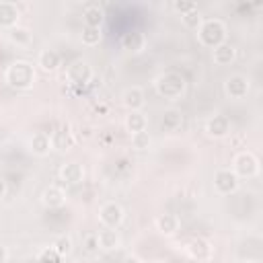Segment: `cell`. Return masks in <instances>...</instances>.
<instances>
[{
	"label": "cell",
	"mask_w": 263,
	"mask_h": 263,
	"mask_svg": "<svg viewBox=\"0 0 263 263\" xmlns=\"http://www.w3.org/2000/svg\"><path fill=\"white\" fill-rule=\"evenodd\" d=\"M4 82L14 90H31L37 82V70L27 60H14L4 70Z\"/></svg>",
	"instance_id": "obj_1"
},
{
	"label": "cell",
	"mask_w": 263,
	"mask_h": 263,
	"mask_svg": "<svg viewBox=\"0 0 263 263\" xmlns=\"http://www.w3.org/2000/svg\"><path fill=\"white\" fill-rule=\"evenodd\" d=\"M154 90L158 97L166 99V101H179L185 97L187 92V80L181 72H175V70H168V72H162L154 78Z\"/></svg>",
	"instance_id": "obj_2"
},
{
	"label": "cell",
	"mask_w": 263,
	"mask_h": 263,
	"mask_svg": "<svg viewBox=\"0 0 263 263\" xmlns=\"http://www.w3.org/2000/svg\"><path fill=\"white\" fill-rule=\"evenodd\" d=\"M195 31H197V41L208 49H214V47L222 45L226 41V37H228L226 23L222 18H216V16L203 18Z\"/></svg>",
	"instance_id": "obj_3"
},
{
	"label": "cell",
	"mask_w": 263,
	"mask_h": 263,
	"mask_svg": "<svg viewBox=\"0 0 263 263\" xmlns=\"http://www.w3.org/2000/svg\"><path fill=\"white\" fill-rule=\"evenodd\" d=\"M232 173L238 179H253L259 175V158L251 150H240L232 158Z\"/></svg>",
	"instance_id": "obj_4"
},
{
	"label": "cell",
	"mask_w": 263,
	"mask_h": 263,
	"mask_svg": "<svg viewBox=\"0 0 263 263\" xmlns=\"http://www.w3.org/2000/svg\"><path fill=\"white\" fill-rule=\"evenodd\" d=\"M66 80L72 86H86L92 80V66L86 58H78L74 60L68 68H66Z\"/></svg>",
	"instance_id": "obj_5"
},
{
	"label": "cell",
	"mask_w": 263,
	"mask_h": 263,
	"mask_svg": "<svg viewBox=\"0 0 263 263\" xmlns=\"http://www.w3.org/2000/svg\"><path fill=\"white\" fill-rule=\"evenodd\" d=\"M251 90V80L242 74H230L226 80H224V95L230 99V101H242L247 99Z\"/></svg>",
	"instance_id": "obj_6"
},
{
	"label": "cell",
	"mask_w": 263,
	"mask_h": 263,
	"mask_svg": "<svg viewBox=\"0 0 263 263\" xmlns=\"http://www.w3.org/2000/svg\"><path fill=\"white\" fill-rule=\"evenodd\" d=\"M185 253H187L189 259H193V261H197V263H205V261L212 259L214 247H212V242H210L208 238H203V236H193V238L187 240Z\"/></svg>",
	"instance_id": "obj_7"
},
{
	"label": "cell",
	"mask_w": 263,
	"mask_h": 263,
	"mask_svg": "<svg viewBox=\"0 0 263 263\" xmlns=\"http://www.w3.org/2000/svg\"><path fill=\"white\" fill-rule=\"evenodd\" d=\"M123 218H125V212L117 201H107L99 208V222L103 224V228H115L117 230L121 226Z\"/></svg>",
	"instance_id": "obj_8"
},
{
	"label": "cell",
	"mask_w": 263,
	"mask_h": 263,
	"mask_svg": "<svg viewBox=\"0 0 263 263\" xmlns=\"http://www.w3.org/2000/svg\"><path fill=\"white\" fill-rule=\"evenodd\" d=\"M240 185V179L232 173V168H220L214 173V189L220 193V195H230L238 189Z\"/></svg>",
	"instance_id": "obj_9"
},
{
	"label": "cell",
	"mask_w": 263,
	"mask_h": 263,
	"mask_svg": "<svg viewBox=\"0 0 263 263\" xmlns=\"http://www.w3.org/2000/svg\"><path fill=\"white\" fill-rule=\"evenodd\" d=\"M146 45H148V37L138 29H132V31L121 35V49L125 53L138 55V53H142L146 49Z\"/></svg>",
	"instance_id": "obj_10"
},
{
	"label": "cell",
	"mask_w": 263,
	"mask_h": 263,
	"mask_svg": "<svg viewBox=\"0 0 263 263\" xmlns=\"http://www.w3.org/2000/svg\"><path fill=\"white\" fill-rule=\"evenodd\" d=\"M58 177L64 185H78V183L84 181V166L76 160H68V162L60 164Z\"/></svg>",
	"instance_id": "obj_11"
},
{
	"label": "cell",
	"mask_w": 263,
	"mask_h": 263,
	"mask_svg": "<svg viewBox=\"0 0 263 263\" xmlns=\"http://www.w3.org/2000/svg\"><path fill=\"white\" fill-rule=\"evenodd\" d=\"M203 129L208 134V138L222 140V138H226L230 134V119L226 115H222V113H216V115H212L205 121V127Z\"/></svg>",
	"instance_id": "obj_12"
},
{
	"label": "cell",
	"mask_w": 263,
	"mask_h": 263,
	"mask_svg": "<svg viewBox=\"0 0 263 263\" xmlns=\"http://www.w3.org/2000/svg\"><path fill=\"white\" fill-rule=\"evenodd\" d=\"M121 105L127 111H142L144 105H146L144 90L140 86H127V88H123V92H121Z\"/></svg>",
	"instance_id": "obj_13"
},
{
	"label": "cell",
	"mask_w": 263,
	"mask_h": 263,
	"mask_svg": "<svg viewBox=\"0 0 263 263\" xmlns=\"http://www.w3.org/2000/svg\"><path fill=\"white\" fill-rule=\"evenodd\" d=\"M49 140H51V148L53 150H60V152H66L74 146V132L70 129V125H60L55 132L49 134Z\"/></svg>",
	"instance_id": "obj_14"
},
{
	"label": "cell",
	"mask_w": 263,
	"mask_h": 263,
	"mask_svg": "<svg viewBox=\"0 0 263 263\" xmlns=\"http://www.w3.org/2000/svg\"><path fill=\"white\" fill-rule=\"evenodd\" d=\"M21 21V8L16 2H0V29H12Z\"/></svg>",
	"instance_id": "obj_15"
},
{
	"label": "cell",
	"mask_w": 263,
	"mask_h": 263,
	"mask_svg": "<svg viewBox=\"0 0 263 263\" xmlns=\"http://www.w3.org/2000/svg\"><path fill=\"white\" fill-rule=\"evenodd\" d=\"M51 140H49V134L45 132H35L31 138H29V152L33 156H47L51 152Z\"/></svg>",
	"instance_id": "obj_16"
},
{
	"label": "cell",
	"mask_w": 263,
	"mask_h": 263,
	"mask_svg": "<svg viewBox=\"0 0 263 263\" xmlns=\"http://www.w3.org/2000/svg\"><path fill=\"white\" fill-rule=\"evenodd\" d=\"M41 203L47 208V210H55V208H62L66 203V191L60 187V185H49L43 189L41 193Z\"/></svg>",
	"instance_id": "obj_17"
},
{
	"label": "cell",
	"mask_w": 263,
	"mask_h": 263,
	"mask_svg": "<svg viewBox=\"0 0 263 263\" xmlns=\"http://www.w3.org/2000/svg\"><path fill=\"white\" fill-rule=\"evenodd\" d=\"M97 240H99V251H103V253L117 251L119 245H121L119 232H117L115 228H101V230L97 232Z\"/></svg>",
	"instance_id": "obj_18"
},
{
	"label": "cell",
	"mask_w": 263,
	"mask_h": 263,
	"mask_svg": "<svg viewBox=\"0 0 263 263\" xmlns=\"http://www.w3.org/2000/svg\"><path fill=\"white\" fill-rule=\"evenodd\" d=\"M37 66H39L43 72L51 74V72H55V70L62 66V55H60L55 49L45 47V49H41V51L37 53Z\"/></svg>",
	"instance_id": "obj_19"
},
{
	"label": "cell",
	"mask_w": 263,
	"mask_h": 263,
	"mask_svg": "<svg viewBox=\"0 0 263 263\" xmlns=\"http://www.w3.org/2000/svg\"><path fill=\"white\" fill-rule=\"evenodd\" d=\"M154 228L162 236H175L179 232V228H181V220L175 214H160L154 220Z\"/></svg>",
	"instance_id": "obj_20"
},
{
	"label": "cell",
	"mask_w": 263,
	"mask_h": 263,
	"mask_svg": "<svg viewBox=\"0 0 263 263\" xmlns=\"http://www.w3.org/2000/svg\"><path fill=\"white\" fill-rule=\"evenodd\" d=\"M236 60V47L230 41H224L222 45L212 49V62L216 66H230Z\"/></svg>",
	"instance_id": "obj_21"
},
{
	"label": "cell",
	"mask_w": 263,
	"mask_h": 263,
	"mask_svg": "<svg viewBox=\"0 0 263 263\" xmlns=\"http://www.w3.org/2000/svg\"><path fill=\"white\" fill-rule=\"evenodd\" d=\"M181 125H183V113L179 109L168 107V109L162 111V115H160V127L164 132H177Z\"/></svg>",
	"instance_id": "obj_22"
},
{
	"label": "cell",
	"mask_w": 263,
	"mask_h": 263,
	"mask_svg": "<svg viewBox=\"0 0 263 263\" xmlns=\"http://www.w3.org/2000/svg\"><path fill=\"white\" fill-rule=\"evenodd\" d=\"M123 127L132 134H138V132H146L148 127V117L142 113V111H127L125 119H123Z\"/></svg>",
	"instance_id": "obj_23"
},
{
	"label": "cell",
	"mask_w": 263,
	"mask_h": 263,
	"mask_svg": "<svg viewBox=\"0 0 263 263\" xmlns=\"http://www.w3.org/2000/svg\"><path fill=\"white\" fill-rule=\"evenodd\" d=\"M103 18H105V12H103V8L99 4L84 6V12H82L84 27H101L103 25Z\"/></svg>",
	"instance_id": "obj_24"
},
{
	"label": "cell",
	"mask_w": 263,
	"mask_h": 263,
	"mask_svg": "<svg viewBox=\"0 0 263 263\" xmlns=\"http://www.w3.org/2000/svg\"><path fill=\"white\" fill-rule=\"evenodd\" d=\"M31 39H33V33H31V29H29V27L16 25V27L8 29V41H10V43H14V45H18V47L29 45V43H31Z\"/></svg>",
	"instance_id": "obj_25"
},
{
	"label": "cell",
	"mask_w": 263,
	"mask_h": 263,
	"mask_svg": "<svg viewBox=\"0 0 263 263\" xmlns=\"http://www.w3.org/2000/svg\"><path fill=\"white\" fill-rule=\"evenodd\" d=\"M51 249L64 259V257H68L72 251H74V242H72V236L70 234H60V236H55L53 238V242H51Z\"/></svg>",
	"instance_id": "obj_26"
},
{
	"label": "cell",
	"mask_w": 263,
	"mask_h": 263,
	"mask_svg": "<svg viewBox=\"0 0 263 263\" xmlns=\"http://www.w3.org/2000/svg\"><path fill=\"white\" fill-rule=\"evenodd\" d=\"M103 39V33H101V27H82V33H80V41L82 45L86 47H95L99 45Z\"/></svg>",
	"instance_id": "obj_27"
},
{
	"label": "cell",
	"mask_w": 263,
	"mask_h": 263,
	"mask_svg": "<svg viewBox=\"0 0 263 263\" xmlns=\"http://www.w3.org/2000/svg\"><path fill=\"white\" fill-rule=\"evenodd\" d=\"M129 138H132V148H134V150H138V152L148 150V148H150V144H152V138H150V134H148V132H138V134H132Z\"/></svg>",
	"instance_id": "obj_28"
},
{
	"label": "cell",
	"mask_w": 263,
	"mask_h": 263,
	"mask_svg": "<svg viewBox=\"0 0 263 263\" xmlns=\"http://www.w3.org/2000/svg\"><path fill=\"white\" fill-rule=\"evenodd\" d=\"M181 21H183V25H185L187 29H197V27H199V23L203 21V16H201L199 8H195V10L187 12V14H183V16H181Z\"/></svg>",
	"instance_id": "obj_29"
},
{
	"label": "cell",
	"mask_w": 263,
	"mask_h": 263,
	"mask_svg": "<svg viewBox=\"0 0 263 263\" xmlns=\"http://www.w3.org/2000/svg\"><path fill=\"white\" fill-rule=\"evenodd\" d=\"M37 263H62V257H60L51 247H45V249L39 251Z\"/></svg>",
	"instance_id": "obj_30"
},
{
	"label": "cell",
	"mask_w": 263,
	"mask_h": 263,
	"mask_svg": "<svg viewBox=\"0 0 263 263\" xmlns=\"http://www.w3.org/2000/svg\"><path fill=\"white\" fill-rule=\"evenodd\" d=\"M173 8H175L177 12H181V16H183V14L191 12V10H195V8H197V4H195L193 0H177V2L173 4Z\"/></svg>",
	"instance_id": "obj_31"
},
{
	"label": "cell",
	"mask_w": 263,
	"mask_h": 263,
	"mask_svg": "<svg viewBox=\"0 0 263 263\" xmlns=\"http://www.w3.org/2000/svg\"><path fill=\"white\" fill-rule=\"evenodd\" d=\"M82 247H84V251H86V253H97V251H99L97 232H90V234H86V236H84V240H82Z\"/></svg>",
	"instance_id": "obj_32"
},
{
	"label": "cell",
	"mask_w": 263,
	"mask_h": 263,
	"mask_svg": "<svg viewBox=\"0 0 263 263\" xmlns=\"http://www.w3.org/2000/svg\"><path fill=\"white\" fill-rule=\"evenodd\" d=\"M92 136V127L90 125H80V138H90Z\"/></svg>",
	"instance_id": "obj_33"
},
{
	"label": "cell",
	"mask_w": 263,
	"mask_h": 263,
	"mask_svg": "<svg viewBox=\"0 0 263 263\" xmlns=\"http://www.w3.org/2000/svg\"><path fill=\"white\" fill-rule=\"evenodd\" d=\"M121 263H144L140 257H136V255H125L123 259H121Z\"/></svg>",
	"instance_id": "obj_34"
},
{
	"label": "cell",
	"mask_w": 263,
	"mask_h": 263,
	"mask_svg": "<svg viewBox=\"0 0 263 263\" xmlns=\"http://www.w3.org/2000/svg\"><path fill=\"white\" fill-rule=\"evenodd\" d=\"M8 261V249L0 242V263H6Z\"/></svg>",
	"instance_id": "obj_35"
},
{
	"label": "cell",
	"mask_w": 263,
	"mask_h": 263,
	"mask_svg": "<svg viewBox=\"0 0 263 263\" xmlns=\"http://www.w3.org/2000/svg\"><path fill=\"white\" fill-rule=\"evenodd\" d=\"M4 195H6V181L0 177V199H2Z\"/></svg>",
	"instance_id": "obj_36"
}]
</instances>
